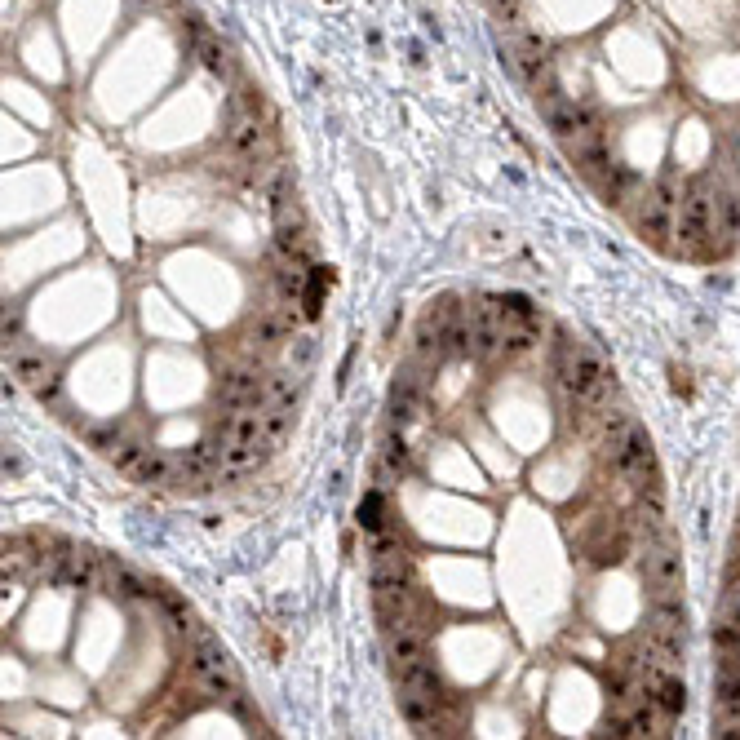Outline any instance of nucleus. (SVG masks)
Masks as SVG:
<instances>
[{
    "label": "nucleus",
    "mask_w": 740,
    "mask_h": 740,
    "mask_svg": "<svg viewBox=\"0 0 740 740\" xmlns=\"http://www.w3.org/2000/svg\"><path fill=\"white\" fill-rule=\"evenodd\" d=\"M289 426H293V408H275V404L262 408V430H266V444L271 448L289 435Z\"/></svg>",
    "instance_id": "nucleus-18"
},
{
    "label": "nucleus",
    "mask_w": 740,
    "mask_h": 740,
    "mask_svg": "<svg viewBox=\"0 0 740 740\" xmlns=\"http://www.w3.org/2000/svg\"><path fill=\"white\" fill-rule=\"evenodd\" d=\"M421 390H426V382H421L417 364H408L404 373L395 377V386H390V417H395V426H404V421L417 417L421 408Z\"/></svg>",
    "instance_id": "nucleus-11"
},
{
    "label": "nucleus",
    "mask_w": 740,
    "mask_h": 740,
    "mask_svg": "<svg viewBox=\"0 0 740 740\" xmlns=\"http://www.w3.org/2000/svg\"><path fill=\"white\" fill-rule=\"evenodd\" d=\"M191 54H195V58H200V67H204V71H209V76H213V80H222V85H235V80H244V76H240V63H235V58H231V49H226V45H222V40L204 36V40H200V45H195V49H191Z\"/></svg>",
    "instance_id": "nucleus-13"
},
{
    "label": "nucleus",
    "mask_w": 740,
    "mask_h": 740,
    "mask_svg": "<svg viewBox=\"0 0 740 740\" xmlns=\"http://www.w3.org/2000/svg\"><path fill=\"white\" fill-rule=\"evenodd\" d=\"M470 320V359H492L501 355V320L492 302H470L466 306Z\"/></svg>",
    "instance_id": "nucleus-7"
},
{
    "label": "nucleus",
    "mask_w": 740,
    "mask_h": 740,
    "mask_svg": "<svg viewBox=\"0 0 740 740\" xmlns=\"http://www.w3.org/2000/svg\"><path fill=\"white\" fill-rule=\"evenodd\" d=\"M222 147L231 156H253V151L266 147V129L258 111H222Z\"/></svg>",
    "instance_id": "nucleus-4"
},
{
    "label": "nucleus",
    "mask_w": 740,
    "mask_h": 740,
    "mask_svg": "<svg viewBox=\"0 0 740 740\" xmlns=\"http://www.w3.org/2000/svg\"><path fill=\"white\" fill-rule=\"evenodd\" d=\"M395 683L404 687V692H421V696L444 705V683H439L435 665H430L426 656H417V661H395Z\"/></svg>",
    "instance_id": "nucleus-12"
},
{
    "label": "nucleus",
    "mask_w": 740,
    "mask_h": 740,
    "mask_svg": "<svg viewBox=\"0 0 740 740\" xmlns=\"http://www.w3.org/2000/svg\"><path fill=\"white\" fill-rule=\"evenodd\" d=\"M218 404L222 408H266L262 395V373L253 368H231L218 377Z\"/></svg>",
    "instance_id": "nucleus-9"
},
{
    "label": "nucleus",
    "mask_w": 740,
    "mask_h": 740,
    "mask_svg": "<svg viewBox=\"0 0 740 740\" xmlns=\"http://www.w3.org/2000/svg\"><path fill=\"white\" fill-rule=\"evenodd\" d=\"M9 337H23V311L18 306H5V342Z\"/></svg>",
    "instance_id": "nucleus-24"
},
{
    "label": "nucleus",
    "mask_w": 740,
    "mask_h": 740,
    "mask_svg": "<svg viewBox=\"0 0 740 740\" xmlns=\"http://www.w3.org/2000/svg\"><path fill=\"white\" fill-rule=\"evenodd\" d=\"M639 572H643L647 590H652V603L683 599V594H678V590H683V563H678L670 537H665V541H647L643 559H639Z\"/></svg>",
    "instance_id": "nucleus-1"
},
{
    "label": "nucleus",
    "mask_w": 740,
    "mask_h": 740,
    "mask_svg": "<svg viewBox=\"0 0 740 740\" xmlns=\"http://www.w3.org/2000/svg\"><path fill=\"white\" fill-rule=\"evenodd\" d=\"M630 222H634V231L643 235L647 244H656V249H674L670 244V235H674V222H678V209L674 204H665L661 195H656L652 187H643V195L630 204Z\"/></svg>",
    "instance_id": "nucleus-2"
},
{
    "label": "nucleus",
    "mask_w": 740,
    "mask_h": 740,
    "mask_svg": "<svg viewBox=\"0 0 740 740\" xmlns=\"http://www.w3.org/2000/svg\"><path fill=\"white\" fill-rule=\"evenodd\" d=\"M652 705L661 709V714L670 718V723H678V714L687 709V687L678 683V674H670L665 683H656V687H652Z\"/></svg>",
    "instance_id": "nucleus-17"
},
{
    "label": "nucleus",
    "mask_w": 740,
    "mask_h": 740,
    "mask_svg": "<svg viewBox=\"0 0 740 740\" xmlns=\"http://www.w3.org/2000/svg\"><path fill=\"white\" fill-rule=\"evenodd\" d=\"M647 639L661 643L665 652L683 661V652H687V608H683V599L652 603V608H647Z\"/></svg>",
    "instance_id": "nucleus-3"
},
{
    "label": "nucleus",
    "mask_w": 740,
    "mask_h": 740,
    "mask_svg": "<svg viewBox=\"0 0 740 740\" xmlns=\"http://www.w3.org/2000/svg\"><path fill=\"white\" fill-rule=\"evenodd\" d=\"M315 355H320V342H315V333H293L289 342H284V364H289L297 377L311 373Z\"/></svg>",
    "instance_id": "nucleus-15"
},
{
    "label": "nucleus",
    "mask_w": 740,
    "mask_h": 740,
    "mask_svg": "<svg viewBox=\"0 0 740 740\" xmlns=\"http://www.w3.org/2000/svg\"><path fill=\"white\" fill-rule=\"evenodd\" d=\"M187 665H191V674L195 678H240L235 674V661H231V652L213 639L209 630H195L191 634V652H187Z\"/></svg>",
    "instance_id": "nucleus-5"
},
{
    "label": "nucleus",
    "mask_w": 740,
    "mask_h": 740,
    "mask_svg": "<svg viewBox=\"0 0 740 740\" xmlns=\"http://www.w3.org/2000/svg\"><path fill=\"white\" fill-rule=\"evenodd\" d=\"M732 160H736V169H740V129H732Z\"/></svg>",
    "instance_id": "nucleus-25"
},
{
    "label": "nucleus",
    "mask_w": 740,
    "mask_h": 740,
    "mask_svg": "<svg viewBox=\"0 0 740 740\" xmlns=\"http://www.w3.org/2000/svg\"><path fill=\"white\" fill-rule=\"evenodd\" d=\"M142 452H147L142 444H133V439H120V444L111 448L107 457H111V466H116V470H133V466H138V457H142Z\"/></svg>",
    "instance_id": "nucleus-21"
},
{
    "label": "nucleus",
    "mask_w": 740,
    "mask_h": 740,
    "mask_svg": "<svg viewBox=\"0 0 740 740\" xmlns=\"http://www.w3.org/2000/svg\"><path fill=\"white\" fill-rule=\"evenodd\" d=\"M382 630H386L390 661H417V656H426V625H421V616L390 621V625H382Z\"/></svg>",
    "instance_id": "nucleus-10"
},
{
    "label": "nucleus",
    "mask_w": 740,
    "mask_h": 740,
    "mask_svg": "<svg viewBox=\"0 0 740 740\" xmlns=\"http://www.w3.org/2000/svg\"><path fill=\"white\" fill-rule=\"evenodd\" d=\"M85 439H89V444H94L98 452H111V448L120 444V430H116V426H85Z\"/></svg>",
    "instance_id": "nucleus-22"
},
{
    "label": "nucleus",
    "mask_w": 740,
    "mask_h": 740,
    "mask_svg": "<svg viewBox=\"0 0 740 740\" xmlns=\"http://www.w3.org/2000/svg\"><path fill=\"white\" fill-rule=\"evenodd\" d=\"M266 452H271L266 439H258V444H226L218 470H213V483H240V479L258 475L262 461H266Z\"/></svg>",
    "instance_id": "nucleus-8"
},
{
    "label": "nucleus",
    "mask_w": 740,
    "mask_h": 740,
    "mask_svg": "<svg viewBox=\"0 0 740 740\" xmlns=\"http://www.w3.org/2000/svg\"><path fill=\"white\" fill-rule=\"evenodd\" d=\"M32 395L40 399V404H58V395H63V373H58V368H49V377L32 390Z\"/></svg>",
    "instance_id": "nucleus-23"
},
{
    "label": "nucleus",
    "mask_w": 740,
    "mask_h": 740,
    "mask_svg": "<svg viewBox=\"0 0 740 740\" xmlns=\"http://www.w3.org/2000/svg\"><path fill=\"white\" fill-rule=\"evenodd\" d=\"M382 461L390 470H395V475H408V466H413V457H408V444L399 435H390L386 439V448H382Z\"/></svg>",
    "instance_id": "nucleus-20"
},
{
    "label": "nucleus",
    "mask_w": 740,
    "mask_h": 740,
    "mask_svg": "<svg viewBox=\"0 0 740 740\" xmlns=\"http://www.w3.org/2000/svg\"><path fill=\"white\" fill-rule=\"evenodd\" d=\"M714 656H740V625L714 616Z\"/></svg>",
    "instance_id": "nucleus-19"
},
{
    "label": "nucleus",
    "mask_w": 740,
    "mask_h": 740,
    "mask_svg": "<svg viewBox=\"0 0 740 740\" xmlns=\"http://www.w3.org/2000/svg\"><path fill=\"white\" fill-rule=\"evenodd\" d=\"M373 572H390V577H413V559L399 541H377L373 546Z\"/></svg>",
    "instance_id": "nucleus-14"
},
{
    "label": "nucleus",
    "mask_w": 740,
    "mask_h": 740,
    "mask_svg": "<svg viewBox=\"0 0 740 740\" xmlns=\"http://www.w3.org/2000/svg\"><path fill=\"white\" fill-rule=\"evenodd\" d=\"M98 590L111 594V599H151V581L138 577V572H133L125 559H116V554H102Z\"/></svg>",
    "instance_id": "nucleus-6"
},
{
    "label": "nucleus",
    "mask_w": 740,
    "mask_h": 740,
    "mask_svg": "<svg viewBox=\"0 0 740 740\" xmlns=\"http://www.w3.org/2000/svg\"><path fill=\"white\" fill-rule=\"evenodd\" d=\"M129 479L133 483H147V488H151V483H169L173 479V457H164V452H142V457H138V466H133L129 470Z\"/></svg>",
    "instance_id": "nucleus-16"
}]
</instances>
